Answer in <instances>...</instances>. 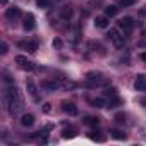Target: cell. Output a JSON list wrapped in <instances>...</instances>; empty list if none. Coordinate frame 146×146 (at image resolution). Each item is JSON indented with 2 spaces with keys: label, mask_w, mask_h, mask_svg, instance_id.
<instances>
[{
  "label": "cell",
  "mask_w": 146,
  "mask_h": 146,
  "mask_svg": "<svg viewBox=\"0 0 146 146\" xmlns=\"http://www.w3.org/2000/svg\"><path fill=\"white\" fill-rule=\"evenodd\" d=\"M5 102H7V108H9V112H11L12 115L23 108V98H21L19 90H17L16 86L9 88V91L5 93Z\"/></svg>",
  "instance_id": "obj_1"
},
{
  "label": "cell",
  "mask_w": 146,
  "mask_h": 146,
  "mask_svg": "<svg viewBox=\"0 0 146 146\" xmlns=\"http://www.w3.org/2000/svg\"><path fill=\"white\" fill-rule=\"evenodd\" d=\"M107 36H108V40H110V41H112L117 48L124 46V36L120 35V31H119V29H115V28H113V29H110Z\"/></svg>",
  "instance_id": "obj_2"
},
{
  "label": "cell",
  "mask_w": 146,
  "mask_h": 146,
  "mask_svg": "<svg viewBox=\"0 0 146 146\" xmlns=\"http://www.w3.org/2000/svg\"><path fill=\"white\" fill-rule=\"evenodd\" d=\"M16 64L19 65V69H23V70H26V72L35 70V64H33L31 60H28V57H24V55H17V57H16Z\"/></svg>",
  "instance_id": "obj_3"
},
{
  "label": "cell",
  "mask_w": 146,
  "mask_h": 146,
  "mask_svg": "<svg viewBox=\"0 0 146 146\" xmlns=\"http://www.w3.org/2000/svg\"><path fill=\"white\" fill-rule=\"evenodd\" d=\"M119 28H120L125 35H131V33L134 31V21H132V17H122V19L119 21Z\"/></svg>",
  "instance_id": "obj_4"
},
{
  "label": "cell",
  "mask_w": 146,
  "mask_h": 146,
  "mask_svg": "<svg viewBox=\"0 0 146 146\" xmlns=\"http://www.w3.org/2000/svg\"><path fill=\"white\" fill-rule=\"evenodd\" d=\"M102 83H103V78H102L100 72H90V74H88V83L86 84L90 88H95V86H98Z\"/></svg>",
  "instance_id": "obj_5"
},
{
  "label": "cell",
  "mask_w": 146,
  "mask_h": 146,
  "mask_svg": "<svg viewBox=\"0 0 146 146\" xmlns=\"http://www.w3.org/2000/svg\"><path fill=\"white\" fill-rule=\"evenodd\" d=\"M23 28H24V31H33V29L36 28V19H35V16H33L31 12L24 16V24H23Z\"/></svg>",
  "instance_id": "obj_6"
},
{
  "label": "cell",
  "mask_w": 146,
  "mask_h": 146,
  "mask_svg": "<svg viewBox=\"0 0 146 146\" xmlns=\"http://www.w3.org/2000/svg\"><path fill=\"white\" fill-rule=\"evenodd\" d=\"M5 17L9 19V21H17L19 17H21V9L19 7H11V9H7L5 11Z\"/></svg>",
  "instance_id": "obj_7"
},
{
  "label": "cell",
  "mask_w": 146,
  "mask_h": 146,
  "mask_svg": "<svg viewBox=\"0 0 146 146\" xmlns=\"http://www.w3.org/2000/svg\"><path fill=\"white\" fill-rule=\"evenodd\" d=\"M134 90H136V91H146V76H143V74L136 76V81H134Z\"/></svg>",
  "instance_id": "obj_8"
},
{
  "label": "cell",
  "mask_w": 146,
  "mask_h": 146,
  "mask_svg": "<svg viewBox=\"0 0 146 146\" xmlns=\"http://www.w3.org/2000/svg\"><path fill=\"white\" fill-rule=\"evenodd\" d=\"M62 110L69 115H78V107L72 103V102H64L62 103Z\"/></svg>",
  "instance_id": "obj_9"
},
{
  "label": "cell",
  "mask_w": 146,
  "mask_h": 146,
  "mask_svg": "<svg viewBox=\"0 0 146 146\" xmlns=\"http://www.w3.org/2000/svg\"><path fill=\"white\" fill-rule=\"evenodd\" d=\"M19 48H24V50H28L29 53H35V52L38 50V43H36V41H21V43H19Z\"/></svg>",
  "instance_id": "obj_10"
},
{
  "label": "cell",
  "mask_w": 146,
  "mask_h": 146,
  "mask_svg": "<svg viewBox=\"0 0 146 146\" xmlns=\"http://www.w3.org/2000/svg\"><path fill=\"white\" fill-rule=\"evenodd\" d=\"M60 86H64V83L62 81H41V88H45V90H58Z\"/></svg>",
  "instance_id": "obj_11"
},
{
  "label": "cell",
  "mask_w": 146,
  "mask_h": 146,
  "mask_svg": "<svg viewBox=\"0 0 146 146\" xmlns=\"http://www.w3.org/2000/svg\"><path fill=\"white\" fill-rule=\"evenodd\" d=\"M108 16H98L96 19H95V26L96 28H100V29H105L107 26H108Z\"/></svg>",
  "instance_id": "obj_12"
},
{
  "label": "cell",
  "mask_w": 146,
  "mask_h": 146,
  "mask_svg": "<svg viewBox=\"0 0 146 146\" xmlns=\"http://www.w3.org/2000/svg\"><path fill=\"white\" fill-rule=\"evenodd\" d=\"M33 124H35V115H33V113H24V115L21 117V125L31 127Z\"/></svg>",
  "instance_id": "obj_13"
},
{
  "label": "cell",
  "mask_w": 146,
  "mask_h": 146,
  "mask_svg": "<svg viewBox=\"0 0 146 146\" xmlns=\"http://www.w3.org/2000/svg\"><path fill=\"white\" fill-rule=\"evenodd\" d=\"M76 129L74 127H65L64 131H62V137L64 139H72V137H76Z\"/></svg>",
  "instance_id": "obj_14"
},
{
  "label": "cell",
  "mask_w": 146,
  "mask_h": 146,
  "mask_svg": "<svg viewBox=\"0 0 146 146\" xmlns=\"http://www.w3.org/2000/svg\"><path fill=\"white\" fill-rule=\"evenodd\" d=\"M26 86H28V91H29V95H31V96H33V98H35V100L38 102L40 98H38V95H36V86H35V83H33V81L29 79V81L26 83Z\"/></svg>",
  "instance_id": "obj_15"
},
{
  "label": "cell",
  "mask_w": 146,
  "mask_h": 146,
  "mask_svg": "<svg viewBox=\"0 0 146 146\" xmlns=\"http://www.w3.org/2000/svg\"><path fill=\"white\" fill-rule=\"evenodd\" d=\"M70 16H72V9L70 7H62V11H60V17L64 19V21H67V19H70Z\"/></svg>",
  "instance_id": "obj_16"
},
{
  "label": "cell",
  "mask_w": 146,
  "mask_h": 146,
  "mask_svg": "<svg viewBox=\"0 0 146 146\" xmlns=\"http://www.w3.org/2000/svg\"><path fill=\"white\" fill-rule=\"evenodd\" d=\"M110 134H112V137H115V139H119V141H124L127 136L122 132V131H119V129H113V131H110Z\"/></svg>",
  "instance_id": "obj_17"
},
{
  "label": "cell",
  "mask_w": 146,
  "mask_h": 146,
  "mask_svg": "<svg viewBox=\"0 0 146 146\" xmlns=\"http://www.w3.org/2000/svg\"><path fill=\"white\" fill-rule=\"evenodd\" d=\"M119 12V9L115 7V5H108L107 9H105V16H108V17H112V16H115Z\"/></svg>",
  "instance_id": "obj_18"
},
{
  "label": "cell",
  "mask_w": 146,
  "mask_h": 146,
  "mask_svg": "<svg viewBox=\"0 0 146 146\" xmlns=\"http://www.w3.org/2000/svg\"><path fill=\"white\" fill-rule=\"evenodd\" d=\"M122 102H120V98L119 96H115V98H110L108 100V103H107V107H110V108H115V107H119Z\"/></svg>",
  "instance_id": "obj_19"
},
{
  "label": "cell",
  "mask_w": 146,
  "mask_h": 146,
  "mask_svg": "<svg viewBox=\"0 0 146 146\" xmlns=\"http://www.w3.org/2000/svg\"><path fill=\"white\" fill-rule=\"evenodd\" d=\"M50 4H52V0H36V5L40 9H48Z\"/></svg>",
  "instance_id": "obj_20"
},
{
  "label": "cell",
  "mask_w": 146,
  "mask_h": 146,
  "mask_svg": "<svg viewBox=\"0 0 146 146\" xmlns=\"http://www.w3.org/2000/svg\"><path fill=\"white\" fill-rule=\"evenodd\" d=\"M84 122H86V124H90V125H98V124H100V120H98V119H95V117H86V119H84Z\"/></svg>",
  "instance_id": "obj_21"
},
{
  "label": "cell",
  "mask_w": 146,
  "mask_h": 146,
  "mask_svg": "<svg viewBox=\"0 0 146 146\" xmlns=\"http://www.w3.org/2000/svg\"><path fill=\"white\" fill-rule=\"evenodd\" d=\"M134 4H136V0H120V5L122 7H131Z\"/></svg>",
  "instance_id": "obj_22"
},
{
  "label": "cell",
  "mask_w": 146,
  "mask_h": 146,
  "mask_svg": "<svg viewBox=\"0 0 146 146\" xmlns=\"http://www.w3.org/2000/svg\"><path fill=\"white\" fill-rule=\"evenodd\" d=\"M105 96H108V98H115V96H117V90H115V88H112V90H107Z\"/></svg>",
  "instance_id": "obj_23"
},
{
  "label": "cell",
  "mask_w": 146,
  "mask_h": 146,
  "mask_svg": "<svg viewBox=\"0 0 146 146\" xmlns=\"http://www.w3.org/2000/svg\"><path fill=\"white\" fill-rule=\"evenodd\" d=\"M105 105V102H103V98H96V100H93V107H96V108H100V107H103Z\"/></svg>",
  "instance_id": "obj_24"
},
{
  "label": "cell",
  "mask_w": 146,
  "mask_h": 146,
  "mask_svg": "<svg viewBox=\"0 0 146 146\" xmlns=\"http://www.w3.org/2000/svg\"><path fill=\"white\" fill-rule=\"evenodd\" d=\"M115 122H119V124L125 122V115H124V113H117V115H115Z\"/></svg>",
  "instance_id": "obj_25"
},
{
  "label": "cell",
  "mask_w": 146,
  "mask_h": 146,
  "mask_svg": "<svg viewBox=\"0 0 146 146\" xmlns=\"http://www.w3.org/2000/svg\"><path fill=\"white\" fill-rule=\"evenodd\" d=\"M90 137H91L93 141H103V139H105V137L100 136V134H90Z\"/></svg>",
  "instance_id": "obj_26"
},
{
  "label": "cell",
  "mask_w": 146,
  "mask_h": 146,
  "mask_svg": "<svg viewBox=\"0 0 146 146\" xmlns=\"http://www.w3.org/2000/svg\"><path fill=\"white\" fill-rule=\"evenodd\" d=\"M7 48H9V46H7V43H2V45H0V53L5 55V53H7Z\"/></svg>",
  "instance_id": "obj_27"
},
{
  "label": "cell",
  "mask_w": 146,
  "mask_h": 146,
  "mask_svg": "<svg viewBox=\"0 0 146 146\" xmlns=\"http://www.w3.org/2000/svg\"><path fill=\"white\" fill-rule=\"evenodd\" d=\"M53 46H55V48H60V46H62V41H60L58 38H57V40H53Z\"/></svg>",
  "instance_id": "obj_28"
},
{
  "label": "cell",
  "mask_w": 146,
  "mask_h": 146,
  "mask_svg": "<svg viewBox=\"0 0 146 146\" xmlns=\"http://www.w3.org/2000/svg\"><path fill=\"white\" fill-rule=\"evenodd\" d=\"M139 14H141V16H143V17H146V5H144V7H143V9H141V11H139Z\"/></svg>",
  "instance_id": "obj_29"
},
{
  "label": "cell",
  "mask_w": 146,
  "mask_h": 146,
  "mask_svg": "<svg viewBox=\"0 0 146 146\" xmlns=\"http://www.w3.org/2000/svg\"><path fill=\"white\" fill-rule=\"evenodd\" d=\"M43 110H45V112H50V103H46V105L43 107Z\"/></svg>",
  "instance_id": "obj_30"
},
{
  "label": "cell",
  "mask_w": 146,
  "mask_h": 146,
  "mask_svg": "<svg viewBox=\"0 0 146 146\" xmlns=\"http://www.w3.org/2000/svg\"><path fill=\"white\" fill-rule=\"evenodd\" d=\"M141 58H143V62H146V52H143V53H141Z\"/></svg>",
  "instance_id": "obj_31"
},
{
  "label": "cell",
  "mask_w": 146,
  "mask_h": 146,
  "mask_svg": "<svg viewBox=\"0 0 146 146\" xmlns=\"http://www.w3.org/2000/svg\"><path fill=\"white\" fill-rule=\"evenodd\" d=\"M0 4H2V5H7V0H0Z\"/></svg>",
  "instance_id": "obj_32"
}]
</instances>
